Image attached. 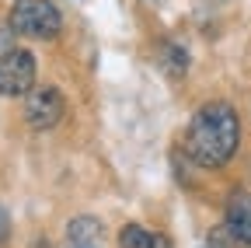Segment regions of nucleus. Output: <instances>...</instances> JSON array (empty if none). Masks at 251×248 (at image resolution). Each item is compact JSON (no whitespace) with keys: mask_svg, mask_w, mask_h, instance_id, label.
<instances>
[{"mask_svg":"<svg viewBox=\"0 0 251 248\" xmlns=\"http://www.w3.org/2000/svg\"><path fill=\"white\" fill-rule=\"evenodd\" d=\"M164 56H168V63H171L168 70H171L175 77H178V74H185V67H188V56H185L178 46H168V49H164Z\"/></svg>","mask_w":251,"mask_h":248,"instance_id":"obj_8","label":"nucleus"},{"mask_svg":"<svg viewBox=\"0 0 251 248\" xmlns=\"http://www.w3.org/2000/svg\"><path fill=\"white\" fill-rule=\"evenodd\" d=\"M7 238H11V217H7L4 203H0V245H4Z\"/></svg>","mask_w":251,"mask_h":248,"instance_id":"obj_10","label":"nucleus"},{"mask_svg":"<svg viewBox=\"0 0 251 248\" xmlns=\"http://www.w3.org/2000/svg\"><path fill=\"white\" fill-rule=\"evenodd\" d=\"M63 28L59 7L49 0H18L11 7V32L25 39H56Z\"/></svg>","mask_w":251,"mask_h":248,"instance_id":"obj_2","label":"nucleus"},{"mask_svg":"<svg viewBox=\"0 0 251 248\" xmlns=\"http://www.w3.org/2000/svg\"><path fill=\"white\" fill-rule=\"evenodd\" d=\"M35 248H52V245H49V241H39V245H35Z\"/></svg>","mask_w":251,"mask_h":248,"instance_id":"obj_11","label":"nucleus"},{"mask_svg":"<svg viewBox=\"0 0 251 248\" xmlns=\"http://www.w3.org/2000/svg\"><path fill=\"white\" fill-rule=\"evenodd\" d=\"M101 220L98 217H74L67 224V248H101Z\"/></svg>","mask_w":251,"mask_h":248,"instance_id":"obj_6","label":"nucleus"},{"mask_svg":"<svg viewBox=\"0 0 251 248\" xmlns=\"http://www.w3.org/2000/svg\"><path fill=\"white\" fill-rule=\"evenodd\" d=\"M119 248H171V241L157 231L140 227V224H126L119 234Z\"/></svg>","mask_w":251,"mask_h":248,"instance_id":"obj_7","label":"nucleus"},{"mask_svg":"<svg viewBox=\"0 0 251 248\" xmlns=\"http://www.w3.org/2000/svg\"><path fill=\"white\" fill-rule=\"evenodd\" d=\"M11 35H14V32H11V25H4V21H0V59H4V56L11 53V42H14Z\"/></svg>","mask_w":251,"mask_h":248,"instance_id":"obj_9","label":"nucleus"},{"mask_svg":"<svg viewBox=\"0 0 251 248\" xmlns=\"http://www.w3.org/2000/svg\"><path fill=\"white\" fill-rule=\"evenodd\" d=\"M237 143H241V122L234 105L227 102L202 105L185 130V150L202 168H224L237 154Z\"/></svg>","mask_w":251,"mask_h":248,"instance_id":"obj_1","label":"nucleus"},{"mask_svg":"<svg viewBox=\"0 0 251 248\" xmlns=\"http://www.w3.org/2000/svg\"><path fill=\"white\" fill-rule=\"evenodd\" d=\"M63 109L67 105H63V95L56 87H35L25 98V119L31 130H52L63 119Z\"/></svg>","mask_w":251,"mask_h":248,"instance_id":"obj_4","label":"nucleus"},{"mask_svg":"<svg viewBox=\"0 0 251 248\" xmlns=\"http://www.w3.org/2000/svg\"><path fill=\"white\" fill-rule=\"evenodd\" d=\"M227 234L237 245L251 248V196L248 193H234L227 199Z\"/></svg>","mask_w":251,"mask_h":248,"instance_id":"obj_5","label":"nucleus"},{"mask_svg":"<svg viewBox=\"0 0 251 248\" xmlns=\"http://www.w3.org/2000/svg\"><path fill=\"white\" fill-rule=\"evenodd\" d=\"M35 84V56L28 49H11L0 59V95H28Z\"/></svg>","mask_w":251,"mask_h":248,"instance_id":"obj_3","label":"nucleus"}]
</instances>
